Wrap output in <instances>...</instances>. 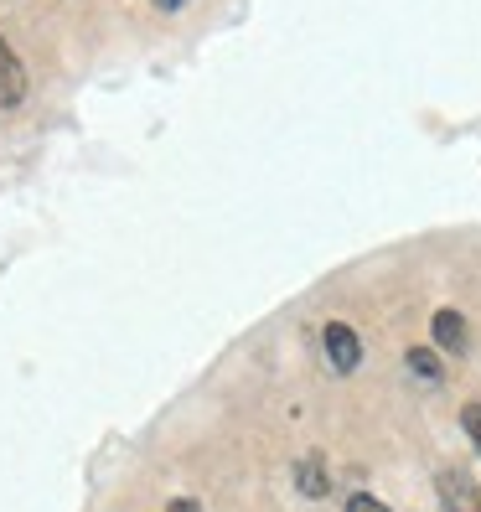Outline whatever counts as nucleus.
Masks as SVG:
<instances>
[{
  "mask_svg": "<svg viewBox=\"0 0 481 512\" xmlns=\"http://www.w3.org/2000/svg\"><path fill=\"white\" fill-rule=\"evenodd\" d=\"M435 492H440V507L445 512H481V492H476V481L456 466H445L435 476Z\"/></svg>",
  "mask_w": 481,
  "mask_h": 512,
  "instance_id": "obj_1",
  "label": "nucleus"
},
{
  "mask_svg": "<svg viewBox=\"0 0 481 512\" xmlns=\"http://www.w3.org/2000/svg\"><path fill=\"white\" fill-rule=\"evenodd\" d=\"M321 342H326V357H332V368H337V373H352L357 363H363V342H357V331H352V326L326 321Z\"/></svg>",
  "mask_w": 481,
  "mask_h": 512,
  "instance_id": "obj_2",
  "label": "nucleus"
},
{
  "mask_svg": "<svg viewBox=\"0 0 481 512\" xmlns=\"http://www.w3.org/2000/svg\"><path fill=\"white\" fill-rule=\"evenodd\" d=\"M21 99H26V68L11 52V42L0 37V109H16Z\"/></svg>",
  "mask_w": 481,
  "mask_h": 512,
  "instance_id": "obj_3",
  "label": "nucleus"
},
{
  "mask_svg": "<svg viewBox=\"0 0 481 512\" xmlns=\"http://www.w3.org/2000/svg\"><path fill=\"white\" fill-rule=\"evenodd\" d=\"M435 342H440L450 357H461L466 342H471V337H466V316H461V311H435Z\"/></svg>",
  "mask_w": 481,
  "mask_h": 512,
  "instance_id": "obj_4",
  "label": "nucleus"
},
{
  "mask_svg": "<svg viewBox=\"0 0 481 512\" xmlns=\"http://www.w3.org/2000/svg\"><path fill=\"white\" fill-rule=\"evenodd\" d=\"M295 476H300V492L306 497H326V471H321V456H306L295 466Z\"/></svg>",
  "mask_w": 481,
  "mask_h": 512,
  "instance_id": "obj_5",
  "label": "nucleus"
},
{
  "mask_svg": "<svg viewBox=\"0 0 481 512\" xmlns=\"http://www.w3.org/2000/svg\"><path fill=\"white\" fill-rule=\"evenodd\" d=\"M409 368H414L419 378L440 383V363H435V352H425V347H414V352H409Z\"/></svg>",
  "mask_w": 481,
  "mask_h": 512,
  "instance_id": "obj_6",
  "label": "nucleus"
},
{
  "mask_svg": "<svg viewBox=\"0 0 481 512\" xmlns=\"http://www.w3.org/2000/svg\"><path fill=\"white\" fill-rule=\"evenodd\" d=\"M461 425H466V435H471V445L481 450V404H466V409H461Z\"/></svg>",
  "mask_w": 481,
  "mask_h": 512,
  "instance_id": "obj_7",
  "label": "nucleus"
},
{
  "mask_svg": "<svg viewBox=\"0 0 481 512\" xmlns=\"http://www.w3.org/2000/svg\"><path fill=\"white\" fill-rule=\"evenodd\" d=\"M347 512H388V507H383L378 497H368V492H352V497H347Z\"/></svg>",
  "mask_w": 481,
  "mask_h": 512,
  "instance_id": "obj_8",
  "label": "nucleus"
},
{
  "mask_svg": "<svg viewBox=\"0 0 481 512\" xmlns=\"http://www.w3.org/2000/svg\"><path fill=\"white\" fill-rule=\"evenodd\" d=\"M156 6H161V11H176V6H187V0H156Z\"/></svg>",
  "mask_w": 481,
  "mask_h": 512,
  "instance_id": "obj_9",
  "label": "nucleus"
},
{
  "mask_svg": "<svg viewBox=\"0 0 481 512\" xmlns=\"http://www.w3.org/2000/svg\"><path fill=\"white\" fill-rule=\"evenodd\" d=\"M171 512H197V502H171Z\"/></svg>",
  "mask_w": 481,
  "mask_h": 512,
  "instance_id": "obj_10",
  "label": "nucleus"
}]
</instances>
